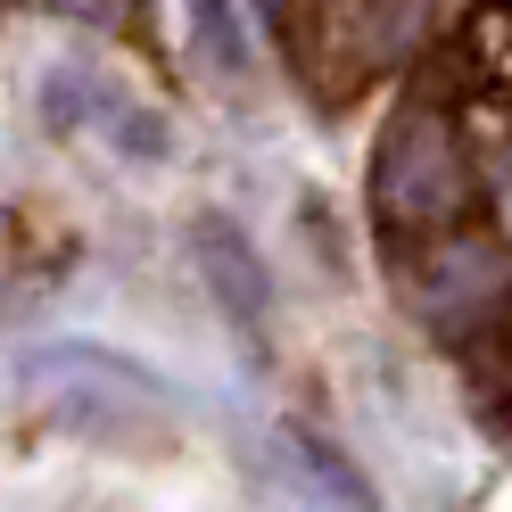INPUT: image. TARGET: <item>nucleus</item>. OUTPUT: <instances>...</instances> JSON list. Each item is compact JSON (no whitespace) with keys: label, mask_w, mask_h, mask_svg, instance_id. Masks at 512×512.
<instances>
[{"label":"nucleus","mask_w":512,"mask_h":512,"mask_svg":"<svg viewBox=\"0 0 512 512\" xmlns=\"http://www.w3.org/2000/svg\"><path fill=\"white\" fill-rule=\"evenodd\" d=\"M190 256H199V281H207V298L223 306V323L240 331L248 356H265V339H273V281L265 265H256V248L232 215H199L190 223Z\"/></svg>","instance_id":"4"},{"label":"nucleus","mask_w":512,"mask_h":512,"mask_svg":"<svg viewBox=\"0 0 512 512\" xmlns=\"http://www.w3.org/2000/svg\"><path fill=\"white\" fill-rule=\"evenodd\" d=\"M42 9L67 17V25H91V34H124L141 17V0H42Z\"/></svg>","instance_id":"7"},{"label":"nucleus","mask_w":512,"mask_h":512,"mask_svg":"<svg viewBox=\"0 0 512 512\" xmlns=\"http://www.w3.org/2000/svg\"><path fill=\"white\" fill-rule=\"evenodd\" d=\"M281 455H290L298 471V488L314 496V512H380V496L364 488V471L339 455V446L323 430H298V422H281Z\"/></svg>","instance_id":"5"},{"label":"nucleus","mask_w":512,"mask_h":512,"mask_svg":"<svg viewBox=\"0 0 512 512\" xmlns=\"http://www.w3.org/2000/svg\"><path fill=\"white\" fill-rule=\"evenodd\" d=\"M372 199H380V223H389V232H438V223L463 215L471 174H463V149L446 141L438 116H397L389 133H380Z\"/></svg>","instance_id":"2"},{"label":"nucleus","mask_w":512,"mask_h":512,"mask_svg":"<svg viewBox=\"0 0 512 512\" xmlns=\"http://www.w3.org/2000/svg\"><path fill=\"white\" fill-rule=\"evenodd\" d=\"M42 116L58 124V133H108V149L141 157V166H166V116H157L149 100H133L124 83H108L100 67H50L42 75Z\"/></svg>","instance_id":"3"},{"label":"nucleus","mask_w":512,"mask_h":512,"mask_svg":"<svg viewBox=\"0 0 512 512\" xmlns=\"http://www.w3.org/2000/svg\"><path fill=\"white\" fill-rule=\"evenodd\" d=\"M190 42L215 75H248V42H240V17L232 0H190Z\"/></svg>","instance_id":"6"},{"label":"nucleus","mask_w":512,"mask_h":512,"mask_svg":"<svg viewBox=\"0 0 512 512\" xmlns=\"http://www.w3.org/2000/svg\"><path fill=\"white\" fill-rule=\"evenodd\" d=\"M17 397L83 446H166L182 430V389L100 339H34L17 356Z\"/></svg>","instance_id":"1"}]
</instances>
